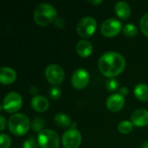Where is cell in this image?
<instances>
[{"instance_id":"52a82bcc","label":"cell","mask_w":148,"mask_h":148,"mask_svg":"<svg viewBox=\"0 0 148 148\" xmlns=\"http://www.w3.org/2000/svg\"><path fill=\"white\" fill-rule=\"evenodd\" d=\"M63 69L57 64H51L46 68L45 76L46 79L53 85H59L64 80Z\"/></svg>"},{"instance_id":"4316f807","label":"cell","mask_w":148,"mask_h":148,"mask_svg":"<svg viewBox=\"0 0 148 148\" xmlns=\"http://www.w3.org/2000/svg\"><path fill=\"white\" fill-rule=\"evenodd\" d=\"M55 23L58 28H62L64 26V22L62 18H56L55 20Z\"/></svg>"},{"instance_id":"2e32d148","label":"cell","mask_w":148,"mask_h":148,"mask_svg":"<svg viewBox=\"0 0 148 148\" xmlns=\"http://www.w3.org/2000/svg\"><path fill=\"white\" fill-rule=\"evenodd\" d=\"M93 51V46L90 42L86 40H81L76 44V52L82 57H88Z\"/></svg>"},{"instance_id":"7c38bea8","label":"cell","mask_w":148,"mask_h":148,"mask_svg":"<svg viewBox=\"0 0 148 148\" xmlns=\"http://www.w3.org/2000/svg\"><path fill=\"white\" fill-rule=\"evenodd\" d=\"M132 122L136 127H145L148 125V111L145 108L136 109L131 116Z\"/></svg>"},{"instance_id":"f1b7e54d","label":"cell","mask_w":148,"mask_h":148,"mask_svg":"<svg viewBox=\"0 0 148 148\" xmlns=\"http://www.w3.org/2000/svg\"><path fill=\"white\" fill-rule=\"evenodd\" d=\"M119 94L120 95H121L123 97H125L127 94H128V89L127 88H125V87H123V88H121V89H120V92H119Z\"/></svg>"},{"instance_id":"ba28073f","label":"cell","mask_w":148,"mask_h":148,"mask_svg":"<svg viewBox=\"0 0 148 148\" xmlns=\"http://www.w3.org/2000/svg\"><path fill=\"white\" fill-rule=\"evenodd\" d=\"M82 142V134L76 128L71 127L62 135V145L65 148H77Z\"/></svg>"},{"instance_id":"d6986e66","label":"cell","mask_w":148,"mask_h":148,"mask_svg":"<svg viewBox=\"0 0 148 148\" xmlns=\"http://www.w3.org/2000/svg\"><path fill=\"white\" fill-rule=\"evenodd\" d=\"M134 128V124L131 121H123L121 122H120V124L118 125V130L120 133L123 134H129L130 132H132Z\"/></svg>"},{"instance_id":"cb8c5ba5","label":"cell","mask_w":148,"mask_h":148,"mask_svg":"<svg viewBox=\"0 0 148 148\" xmlns=\"http://www.w3.org/2000/svg\"><path fill=\"white\" fill-rule=\"evenodd\" d=\"M0 148H9L10 147L11 144V140L9 135L5 134H2L0 135Z\"/></svg>"},{"instance_id":"d4e9b609","label":"cell","mask_w":148,"mask_h":148,"mask_svg":"<svg viewBox=\"0 0 148 148\" xmlns=\"http://www.w3.org/2000/svg\"><path fill=\"white\" fill-rule=\"evenodd\" d=\"M61 94H62V91H61V88L55 86V87H52L49 91V95L50 96L51 99L53 100H57L60 96H61Z\"/></svg>"},{"instance_id":"83f0119b","label":"cell","mask_w":148,"mask_h":148,"mask_svg":"<svg viewBox=\"0 0 148 148\" xmlns=\"http://www.w3.org/2000/svg\"><path fill=\"white\" fill-rule=\"evenodd\" d=\"M0 121H1V126H0V128H1V130H2V131H3V130H4V128H5V127H6V121H5V119H4V117H3V115H1V116H0Z\"/></svg>"},{"instance_id":"277c9868","label":"cell","mask_w":148,"mask_h":148,"mask_svg":"<svg viewBox=\"0 0 148 148\" xmlns=\"http://www.w3.org/2000/svg\"><path fill=\"white\" fill-rule=\"evenodd\" d=\"M37 142L41 148H58L60 139L58 134L50 129H43L38 133Z\"/></svg>"},{"instance_id":"f546056e","label":"cell","mask_w":148,"mask_h":148,"mask_svg":"<svg viewBox=\"0 0 148 148\" xmlns=\"http://www.w3.org/2000/svg\"><path fill=\"white\" fill-rule=\"evenodd\" d=\"M88 3H92V4H99V3H102V1L101 0H95V1H93V0H89L88 1Z\"/></svg>"},{"instance_id":"9a60e30c","label":"cell","mask_w":148,"mask_h":148,"mask_svg":"<svg viewBox=\"0 0 148 148\" xmlns=\"http://www.w3.org/2000/svg\"><path fill=\"white\" fill-rule=\"evenodd\" d=\"M114 10L116 15L121 19H127L131 14V8L127 2L119 1L116 3Z\"/></svg>"},{"instance_id":"8992f818","label":"cell","mask_w":148,"mask_h":148,"mask_svg":"<svg viewBox=\"0 0 148 148\" xmlns=\"http://www.w3.org/2000/svg\"><path fill=\"white\" fill-rule=\"evenodd\" d=\"M23 100L21 95L16 92H10L3 99L2 108L8 113H14L22 107Z\"/></svg>"},{"instance_id":"484cf974","label":"cell","mask_w":148,"mask_h":148,"mask_svg":"<svg viewBox=\"0 0 148 148\" xmlns=\"http://www.w3.org/2000/svg\"><path fill=\"white\" fill-rule=\"evenodd\" d=\"M23 148H37V144L33 137H29L24 141Z\"/></svg>"},{"instance_id":"ac0fdd59","label":"cell","mask_w":148,"mask_h":148,"mask_svg":"<svg viewBox=\"0 0 148 148\" xmlns=\"http://www.w3.org/2000/svg\"><path fill=\"white\" fill-rule=\"evenodd\" d=\"M55 122L60 127H68L71 125L70 118L63 113H59L55 116Z\"/></svg>"},{"instance_id":"3957f363","label":"cell","mask_w":148,"mask_h":148,"mask_svg":"<svg viewBox=\"0 0 148 148\" xmlns=\"http://www.w3.org/2000/svg\"><path fill=\"white\" fill-rule=\"evenodd\" d=\"M8 124L10 131L16 136L26 134L31 126L29 118L23 114H14L10 117Z\"/></svg>"},{"instance_id":"4dcf8cb0","label":"cell","mask_w":148,"mask_h":148,"mask_svg":"<svg viewBox=\"0 0 148 148\" xmlns=\"http://www.w3.org/2000/svg\"><path fill=\"white\" fill-rule=\"evenodd\" d=\"M141 148H148V140H146L142 143Z\"/></svg>"},{"instance_id":"30bf717a","label":"cell","mask_w":148,"mask_h":148,"mask_svg":"<svg viewBox=\"0 0 148 148\" xmlns=\"http://www.w3.org/2000/svg\"><path fill=\"white\" fill-rule=\"evenodd\" d=\"M89 82V74L84 69H76L71 77V82L74 88L77 89L84 88Z\"/></svg>"},{"instance_id":"7402d4cb","label":"cell","mask_w":148,"mask_h":148,"mask_svg":"<svg viewBox=\"0 0 148 148\" xmlns=\"http://www.w3.org/2000/svg\"><path fill=\"white\" fill-rule=\"evenodd\" d=\"M140 29L144 35L148 36V12H147L140 20Z\"/></svg>"},{"instance_id":"4fadbf2b","label":"cell","mask_w":148,"mask_h":148,"mask_svg":"<svg viewBox=\"0 0 148 148\" xmlns=\"http://www.w3.org/2000/svg\"><path fill=\"white\" fill-rule=\"evenodd\" d=\"M16 74L14 69L9 67H3L0 70V82L4 85L11 84L15 82Z\"/></svg>"},{"instance_id":"5b68a950","label":"cell","mask_w":148,"mask_h":148,"mask_svg":"<svg viewBox=\"0 0 148 148\" xmlns=\"http://www.w3.org/2000/svg\"><path fill=\"white\" fill-rule=\"evenodd\" d=\"M96 25L97 23L94 17L86 16L78 22L76 25V31L82 37H89L95 33Z\"/></svg>"},{"instance_id":"ffe728a7","label":"cell","mask_w":148,"mask_h":148,"mask_svg":"<svg viewBox=\"0 0 148 148\" xmlns=\"http://www.w3.org/2000/svg\"><path fill=\"white\" fill-rule=\"evenodd\" d=\"M122 31H123V34L127 36H129V37H134L137 35V32H138V29L136 28V26L133 23H127L123 29H122Z\"/></svg>"},{"instance_id":"8fae6325","label":"cell","mask_w":148,"mask_h":148,"mask_svg":"<svg viewBox=\"0 0 148 148\" xmlns=\"http://www.w3.org/2000/svg\"><path fill=\"white\" fill-rule=\"evenodd\" d=\"M125 104L124 97L120 94H114L108 96L107 100V108L112 112L120 111Z\"/></svg>"},{"instance_id":"9c48e42d","label":"cell","mask_w":148,"mask_h":148,"mask_svg":"<svg viewBox=\"0 0 148 148\" xmlns=\"http://www.w3.org/2000/svg\"><path fill=\"white\" fill-rule=\"evenodd\" d=\"M122 24L115 18H109L103 22L101 27V33L108 37L115 36L122 29Z\"/></svg>"},{"instance_id":"6da1fadb","label":"cell","mask_w":148,"mask_h":148,"mask_svg":"<svg viewBox=\"0 0 148 148\" xmlns=\"http://www.w3.org/2000/svg\"><path fill=\"white\" fill-rule=\"evenodd\" d=\"M101 72L110 78L121 74L126 67L125 58L119 53L110 51L103 54L98 62Z\"/></svg>"},{"instance_id":"5bb4252c","label":"cell","mask_w":148,"mask_h":148,"mask_svg":"<svg viewBox=\"0 0 148 148\" xmlns=\"http://www.w3.org/2000/svg\"><path fill=\"white\" fill-rule=\"evenodd\" d=\"M32 108L37 112H45L49 106V101L42 95H35L31 100Z\"/></svg>"},{"instance_id":"7a4b0ae2","label":"cell","mask_w":148,"mask_h":148,"mask_svg":"<svg viewBox=\"0 0 148 148\" xmlns=\"http://www.w3.org/2000/svg\"><path fill=\"white\" fill-rule=\"evenodd\" d=\"M56 19V10L49 3H40L34 11L35 22L41 25L46 26Z\"/></svg>"},{"instance_id":"603a6c76","label":"cell","mask_w":148,"mask_h":148,"mask_svg":"<svg viewBox=\"0 0 148 148\" xmlns=\"http://www.w3.org/2000/svg\"><path fill=\"white\" fill-rule=\"evenodd\" d=\"M118 87H119V82L117 80H115L114 78H110L106 82V88L108 91L114 92L118 88Z\"/></svg>"},{"instance_id":"e0dca14e","label":"cell","mask_w":148,"mask_h":148,"mask_svg":"<svg viewBox=\"0 0 148 148\" xmlns=\"http://www.w3.org/2000/svg\"><path fill=\"white\" fill-rule=\"evenodd\" d=\"M134 95L140 101H146L148 100V86L144 83L138 84L134 88Z\"/></svg>"},{"instance_id":"44dd1931","label":"cell","mask_w":148,"mask_h":148,"mask_svg":"<svg viewBox=\"0 0 148 148\" xmlns=\"http://www.w3.org/2000/svg\"><path fill=\"white\" fill-rule=\"evenodd\" d=\"M45 126V122H44V120L40 118V117H36L35 118L33 121H32V123H31V127H32V130L35 131V132H38L40 133L41 131H42L43 129V127Z\"/></svg>"}]
</instances>
